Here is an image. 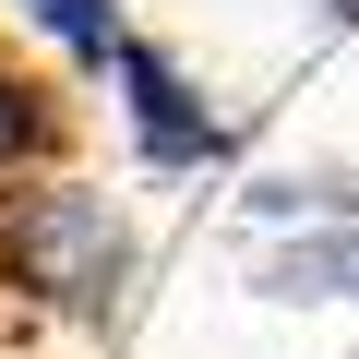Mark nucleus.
<instances>
[{"instance_id": "obj_1", "label": "nucleus", "mask_w": 359, "mask_h": 359, "mask_svg": "<svg viewBox=\"0 0 359 359\" xmlns=\"http://www.w3.org/2000/svg\"><path fill=\"white\" fill-rule=\"evenodd\" d=\"M132 276H144V240H132L120 192H96V180H72V168H36V180L0 192V287H13L25 311L108 335L132 311Z\"/></svg>"}, {"instance_id": "obj_2", "label": "nucleus", "mask_w": 359, "mask_h": 359, "mask_svg": "<svg viewBox=\"0 0 359 359\" xmlns=\"http://www.w3.org/2000/svg\"><path fill=\"white\" fill-rule=\"evenodd\" d=\"M108 108H120V132H132V156L156 168V180H204V168H228L240 156V120L180 72L156 36H120V60H108Z\"/></svg>"}, {"instance_id": "obj_3", "label": "nucleus", "mask_w": 359, "mask_h": 359, "mask_svg": "<svg viewBox=\"0 0 359 359\" xmlns=\"http://www.w3.org/2000/svg\"><path fill=\"white\" fill-rule=\"evenodd\" d=\"M36 168H72V96H60L36 60L0 48V192L36 180Z\"/></svg>"}, {"instance_id": "obj_4", "label": "nucleus", "mask_w": 359, "mask_h": 359, "mask_svg": "<svg viewBox=\"0 0 359 359\" xmlns=\"http://www.w3.org/2000/svg\"><path fill=\"white\" fill-rule=\"evenodd\" d=\"M252 287H264V299H359V216H347V228H287Z\"/></svg>"}, {"instance_id": "obj_5", "label": "nucleus", "mask_w": 359, "mask_h": 359, "mask_svg": "<svg viewBox=\"0 0 359 359\" xmlns=\"http://www.w3.org/2000/svg\"><path fill=\"white\" fill-rule=\"evenodd\" d=\"M252 228H347L359 216V168H264L240 192Z\"/></svg>"}, {"instance_id": "obj_6", "label": "nucleus", "mask_w": 359, "mask_h": 359, "mask_svg": "<svg viewBox=\"0 0 359 359\" xmlns=\"http://www.w3.org/2000/svg\"><path fill=\"white\" fill-rule=\"evenodd\" d=\"M13 13H25L72 72H108V60H120V36H132V0H13Z\"/></svg>"}, {"instance_id": "obj_7", "label": "nucleus", "mask_w": 359, "mask_h": 359, "mask_svg": "<svg viewBox=\"0 0 359 359\" xmlns=\"http://www.w3.org/2000/svg\"><path fill=\"white\" fill-rule=\"evenodd\" d=\"M323 13H335V25H359V0H323Z\"/></svg>"}]
</instances>
